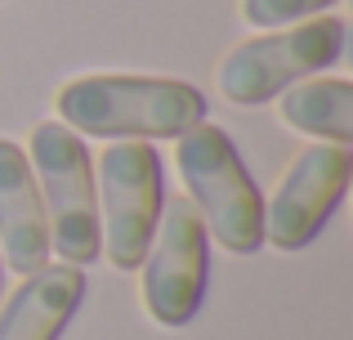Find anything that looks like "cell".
I'll list each match as a JSON object with an SVG mask.
<instances>
[{
  "mask_svg": "<svg viewBox=\"0 0 353 340\" xmlns=\"http://www.w3.org/2000/svg\"><path fill=\"white\" fill-rule=\"evenodd\" d=\"M32 174L50 219V251L63 264H94L103 255L99 242V192H94V161L77 130L63 121H41L32 130Z\"/></svg>",
  "mask_w": 353,
  "mask_h": 340,
  "instance_id": "obj_4",
  "label": "cell"
},
{
  "mask_svg": "<svg viewBox=\"0 0 353 340\" xmlns=\"http://www.w3.org/2000/svg\"><path fill=\"white\" fill-rule=\"evenodd\" d=\"M210 237L188 197L161 206L157 233L143 251V309L161 327H188L206 300Z\"/></svg>",
  "mask_w": 353,
  "mask_h": 340,
  "instance_id": "obj_6",
  "label": "cell"
},
{
  "mask_svg": "<svg viewBox=\"0 0 353 340\" xmlns=\"http://www.w3.org/2000/svg\"><path fill=\"white\" fill-rule=\"evenodd\" d=\"M174 161H179V179L188 188L192 210L206 224V237H215L233 255L259 251L264 246V197L228 130L197 121L192 130L179 134Z\"/></svg>",
  "mask_w": 353,
  "mask_h": 340,
  "instance_id": "obj_2",
  "label": "cell"
},
{
  "mask_svg": "<svg viewBox=\"0 0 353 340\" xmlns=\"http://www.w3.org/2000/svg\"><path fill=\"white\" fill-rule=\"evenodd\" d=\"M99 192V242L108 264L134 273L161 219V157L143 139H117L103 148L94 170Z\"/></svg>",
  "mask_w": 353,
  "mask_h": 340,
  "instance_id": "obj_5",
  "label": "cell"
},
{
  "mask_svg": "<svg viewBox=\"0 0 353 340\" xmlns=\"http://www.w3.org/2000/svg\"><path fill=\"white\" fill-rule=\"evenodd\" d=\"M336 0H241V18L250 27H291V23H304V18H318L322 9H331Z\"/></svg>",
  "mask_w": 353,
  "mask_h": 340,
  "instance_id": "obj_11",
  "label": "cell"
},
{
  "mask_svg": "<svg viewBox=\"0 0 353 340\" xmlns=\"http://www.w3.org/2000/svg\"><path fill=\"white\" fill-rule=\"evenodd\" d=\"M54 112L68 130L94 139H179L206 121V94L174 77L90 72L54 94Z\"/></svg>",
  "mask_w": 353,
  "mask_h": 340,
  "instance_id": "obj_1",
  "label": "cell"
},
{
  "mask_svg": "<svg viewBox=\"0 0 353 340\" xmlns=\"http://www.w3.org/2000/svg\"><path fill=\"white\" fill-rule=\"evenodd\" d=\"M282 121L300 134H313V139L327 143H353V81L345 77H309L295 81L291 90H282Z\"/></svg>",
  "mask_w": 353,
  "mask_h": 340,
  "instance_id": "obj_10",
  "label": "cell"
},
{
  "mask_svg": "<svg viewBox=\"0 0 353 340\" xmlns=\"http://www.w3.org/2000/svg\"><path fill=\"white\" fill-rule=\"evenodd\" d=\"M0 264H5V260H0Z\"/></svg>",
  "mask_w": 353,
  "mask_h": 340,
  "instance_id": "obj_12",
  "label": "cell"
},
{
  "mask_svg": "<svg viewBox=\"0 0 353 340\" xmlns=\"http://www.w3.org/2000/svg\"><path fill=\"white\" fill-rule=\"evenodd\" d=\"M85 300V273L77 264H45L0 309V340H59Z\"/></svg>",
  "mask_w": 353,
  "mask_h": 340,
  "instance_id": "obj_9",
  "label": "cell"
},
{
  "mask_svg": "<svg viewBox=\"0 0 353 340\" xmlns=\"http://www.w3.org/2000/svg\"><path fill=\"white\" fill-rule=\"evenodd\" d=\"M345 32V18L318 14L291 27H273L264 36H250V41L233 45L219 63V94L237 108L268 103L282 90H291L295 81H309L327 72L331 63H340Z\"/></svg>",
  "mask_w": 353,
  "mask_h": 340,
  "instance_id": "obj_3",
  "label": "cell"
},
{
  "mask_svg": "<svg viewBox=\"0 0 353 340\" xmlns=\"http://www.w3.org/2000/svg\"><path fill=\"white\" fill-rule=\"evenodd\" d=\"M349 179L353 152L345 143H309L264 206V242H273L277 251H304L336 215Z\"/></svg>",
  "mask_w": 353,
  "mask_h": 340,
  "instance_id": "obj_7",
  "label": "cell"
},
{
  "mask_svg": "<svg viewBox=\"0 0 353 340\" xmlns=\"http://www.w3.org/2000/svg\"><path fill=\"white\" fill-rule=\"evenodd\" d=\"M0 260L14 273H36L50 264V219L36 188L27 152L0 139Z\"/></svg>",
  "mask_w": 353,
  "mask_h": 340,
  "instance_id": "obj_8",
  "label": "cell"
}]
</instances>
